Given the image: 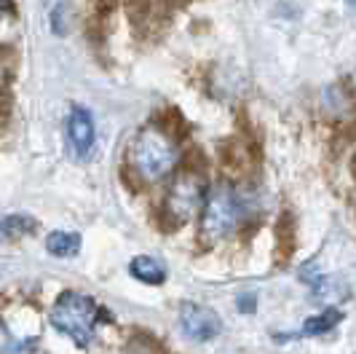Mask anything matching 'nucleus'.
Wrapping results in <instances>:
<instances>
[{"label":"nucleus","mask_w":356,"mask_h":354,"mask_svg":"<svg viewBox=\"0 0 356 354\" xmlns=\"http://www.w3.org/2000/svg\"><path fill=\"white\" fill-rule=\"evenodd\" d=\"M179 161L177 142L172 140L169 132H163L159 126H145L134 134V140L129 145V164L137 175L156 183L161 177H166Z\"/></svg>","instance_id":"1"},{"label":"nucleus","mask_w":356,"mask_h":354,"mask_svg":"<svg viewBox=\"0 0 356 354\" xmlns=\"http://www.w3.org/2000/svg\"><path fill=\"white\" fill-rule=\"evenodd\" d=\"M102 319V309L83 293H62L51 309V325L72 338L78 346H89L94 338V328Z\"/></svg>","instance_id":"2"},{"label":"nucleus","mask_w":356,"mask_h":354,"mask_svg":"<svg viewBox=\"0 0 356 354\" xmlns=\"http://www.w3.org/2000/svg\"><path fill=\"white\" fill-rule=\"evenodd\" d=\"M241 217H244L241 196L236 194L231 185H214L207 196L204 210H201V229H198L201 242L214 245V242L225 239L228 233L238 229Z\"/></svg>","instance_id":"3"},{"label":"nucleus","mask_w":356,"mask_h":354,"mask_svg":"<svg viewBox=\"0 0 356 354\" xmlns=\"http://www.w3.org/2000/svg\"><path fill=\"white\" fill-rule=\"evenodd\" d=\"M207 183L204 177L193 169H182L175 175L169 194L163 201V215L172 220V226H182L185 220H191L198 210H204L207 204Z\"/></svg>","instance_id":"4"},{"label":"nucleus","mask_w":356,"mask_h":354,"mask_svg":"<svg viewBox=\"0 0 356 354\" xmlns=\"http://www.w3.org/2000/svg\"><path fill=\"white\" fill-rule=\"evenodd\" d=\"M179 330L191 341H212L222 330V322L212 309L198 303H185L179 309Z\"/></svg>","instance_id":"5"},{"label":"nucleus","mask_w":356,"mask_h":354,"mask_svg":"<svg viewBox=\"0 0 356 354\" xmlns=\"http://www.w3.org/2000/svg\"><path fill=\"white\" fill-rule=\"evenodd\" d=\"M67 140H70L75 156L86 159L91 153V148H94V121H91V113L86 107H72L70 118H67Z\"/></svg>","instance_id":"6"},{"label":"nucleus","mask_w":356,"mask_h":354,"mask_svg":"<svg viewBox=\"0 0 356 354\" xmlns=\"http://www.w3.org/2000/svg\"><path fill=\"white\" fill-rule=\"evenodd\" d=\"M129 271H131V277H134L137 282H145V284H163L166 282V268H163L156 258H150V255H140V258H134L131 266H129Z\"/></svg>","instance_id":"7"},{"label":"nucleus","mask_w":356,"mask_h":354,"mask_svg":"<svg viewBox=\"0 0 356 354\" xmlns=\"http://www.w3.org/2000/svg\"><path fill=\"white\" fill-rule=\"evenodd\" d=\"M46 249L54 258H72L81 252V236L72 231H54L46 239Z\"/></svg>","instance_id":"8"},{"label":"nucleus","mask_w":356,"mask_h":354,"mask_svg":"<svg viewBox=\"0 0 356 354\" xmlns=\"http://www.w3.org/2000/svg\"><path fill=\"white\" fill-rule=\"evenodd\" d=\"M340 319H343V314H340L338 309H324V311H321V314H316V317L305 319L303 336H321V333L332 330Z\"/></svg>","instance_id":"9"},{"label":"nucleus","mask_w":356,"mask_h":354,"mask_svg":"<svg viewBox=\"0 0 356 354\" xmlns=\"http://www.w3.org/2000/svg\"><path fill=\"white\" fill-rule=\"evenodd\" d=\"M35 231V220L30 215H8L3 220V236L6 239H19L24 233H33Z\"/></svg>","instance_id":"10"},{"label":"nucleus","mask_w":356,"mask_h":354,"mask_svg":"<svg viewBox=\"0 0 356 354\" xmlns=\"http://www.w3.org/2000/svg\"><path fill=\"white\" fill-rule=\"evenodd\" d=\"M126 352L129 354H161L163 349L159 346V341L147 333H134L126 344Z\"/></svg>","instance_id":"11"},{"label":"nucleus","mask_w":356,"mask_h":354,"mask_svg":"<svg viewBox=\"0 0 356 354\" xmlns=\"http://www.w3.org/2000/svg\"><path fill=\"white\" fill-rule=\"evenodd\" d=\"M14 6H11V0H3V11H11Z\"/></svg>","instance_id":"12"},{"label":"nucleus","mask_w":356,"mask_h":354,"mask_svg":"<svg viewBox=\"0 0 356 354\" xmlns=\"http://www.w3.org/2000/svg\"><path fill=\"white\" fill-rule=\"evenodd\" d=\"M348 3H351V8H354V11H356V0H348Z\"/></svg>","instance_id":"13"}]
</instances>
